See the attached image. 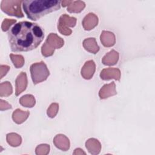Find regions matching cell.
<instances>
[{
	"label": "cell",
	"instance_id": "4fadbf2b",
	"mask_svg": "<svg viewBox=\"0 0 155 155\" xmlns=\"http://www.w3.org/2000/svg\"><path fill=\"white\" fill-rule=\"evenodd\" d=\"M101 41L104 47H111L115 44V36L112 32L103 31L101 35Z\"/></svg>",
	"mask_w": 155,
	"mask_h": 155
},
{
	"label": "cell",
	"instance_id": "8fae6325",
	"mask_svg": "<svg viewBox=\"0 0 155 155\" xmlns=\"http://www.w3.org/2000/svg\"><path fill=\"white\" fill-rule=\"evenodd\" d=\"M115 88V83L112 82L109 84L104 85L100 90L99 96L101 99H105L111 96L115 95L116 94Z\"/></svg>",
	"mask_w": 155,
	"mask_h": 155
},
{
	"label": "cell",
	"instance_id": "ba28073f",
	"mask_svg": "<svg viewBox=\"0 0 155 155\" xmlns=\"http://www.w3.org/2000/svg\"><path fill=\"white\" fill-rule=\"evenodd\" d=\"M16 96L19 95L23 91L26 89L27 85V75L25 72H21L16 79Z\"/></svg>",
	"mask_w": 155,
	"mask_h": 155
},
{
	"label": "cell",
	"instance_id": "d4e9b609",
	"mask_svg": "<svg viewBox=\"0 0 155 155\" xmlns=\"http://www.w3.org/2000/svg\"><path fill=\"white\" fill-rule=\"evenodd\" d=\"M9 69H10V67H8V65H1V79H2L3 76L7 74Z\"/></svg>",
	"mask_w": 155,
	"mask_h": 155
},
{
	"label": "cell",
	"instance_id": "30bf717a",
	"mask_svg": "<svg viewBox=\"0 0 155 155\" xmlns=\"http://www.w3.org/2000/svg\"><path fill=\"white\" fill-rule=\"evenodd\" d=\"M95 64L93 61H87L81 70V74L85 79H90L95 71Z\"/></svg>",
	"mask_w": 155,
	"mask_h": 155
},
{
	"label": "cell",
	"instance_id": "5bb4252c",
	"mask_svg": "<svg viewBox=\"0 0 155 155\" xmlns=\"http://www.w3.org/2000/svg\"><path fill=\"white\" fill-rule=\"evenodd\" d=\"M119 59V53L114 50H111L102 58V62L106 65H113L117 63Z\"/></svg>",
	"mask_w": 155,
	"mask_h": 155
},
{
	"label": "cell",
	"instance_id": "8992f818",
	"mask_svg": "<svg viewBox=\"0 0 155 155\" xmlns=\"http://www.w3.org/2000/svg\"><path fill=\"white\" fill-rule=\"evenodd\" d=\"M76 23V19L74 17H70L66 14L61 16L59 19L58 28L59 32L64 35L68 36L71 33V30L68 27H73Z\"/></svg>",
	"mask_w": 155,
	"mask_h": 155
},
{
	"label": "cell",
	"instance_id": "3957f363",
	"mask_svg": "<svg viewBox=\"0 0 155 155\" xmlns=\"http://www.w3.org/2000/svg\"><path fill=\"white\" fill-rule=\"evenodd\" d=\"M64 40L56 33H50L41 48V52L44 56H51L54 49L60 48L64 45Z\"/></svg>",
	"mask_w": 155,
	"mask_h": 155
},
{
	"label": "cell",
	"instance_id": "e0dca14e",
	"mask_svg": "<svg viewBox=\"0 0 155 155\" xmlns=\"http://www.w3.org/2000/svg\"><path fill=\"white\" fill-rule=\"evenodd\" d=\"M85 7V4L82 1H73L68 6L67 11L70 13H79Z\"/></svg>",
	"mask_w": 155,
	"mask_h": 155
},
{
	"label": "cell",
	"instance_id": "7c38bea8",
	"mask_svg": "<svg viewBox=\"0 0 155 155\" xmlns=\"http://www.w3.org/2000/svg\"><path fill=\"white\" fill-rule=\"evenodd\" d=\"M55 146L64 151H67L70 147V142L68 139L63 134H58L53 140Z\"/></svg>",
	"mask_w": 155,
	"mask_h": 155
},
{
	"label": "cell",
	"instance_id": "9a60e30c",
	"mask_svg": "<svg viewBox=\"0 0 155 155\" xmlns=\"http://www.w3.org/2000/svg\"><path fill=\"white\" fill-rule=\"evenodd\" d=\"M83 46L87 51L93 54H96L99 50V47L97 44L96 39L94 38L84 39L83 41Z\"/></svg>",
	"mask_w": 155,
	"mask_h": 155
},
{
	"label": "cell",
	"instance_id": "ffe728a7",
	"mask_svg": "<svg viewBox=\"0 0 155 155\" xmlns=\"http://www.w3.org/2000/svg\"><path fill=\"white\" fill-rule=\"evenodd\" d=\"M21 137L16 133H9L7 134V141L12 147H18L21 143Z\"/></svg>",
	"mask_w": 155,
	"mask_h": 155
},
{
	"label": "cell",
	"instance_id": "d6986e66",
	"mask_svg": "<svg viewBox=\"0 0 155 155\" xmlns=\"http://www.w3.org/2000/svg\"><path fill=\"white\" fill-rule=\"evenodd\" d=\"M19 103L25 107H33L35 104V99L33 96L26 94L21 97L19 99Z\"/></svg>",
	"mask_w": 155,
	"mask_h": 155
},
{
	"label": "cell",
	"instance_id": "4316f807",
	"mask_svg": "<svg viewBox=\"0 0 155 155\" xmlns=\"http://www.w3.org/2000/svg\"><path fill=\"white\" fill-rule=\"evenodd\" d=\"M73 1H61V4L62 7H66V6H68Z\"/></svg>",
	"mask_w": 155,
	"mask_h": 155
},
{
	"label": "cell",
	"instance_id": "cb8c5ba5",
	"mask_svg": "<svg viewBox=\"0 0 155 155\" xmlns=\"http://www.w3.org/2000/svg\"><path fill=\"white\" fill-rule=\"evenodd\" d=\"M16 20L15 19H4V20L3 21L2 23V26H1V28L2 30L3 31H6L10 29V27L16 23Z\"/></svg>",
	"mask_w": 155,
	"mask_h": 155
},
{
	"label": "cell",
	"instance_id": "484cf974",
	"mask_svg": "<svg viewBox=\"0 0 155 155\" xmlns=\"http://www.w3.org/2000/svg\"><path fill=\"white\" fill-rule=\"evenodd\" d=\"M10 108H12L11 105L8 104L6 101L1 99V110L2 111L4 110H7Z\"/></svg>",
	"mask_w": 155,
	"mask_h": 155
},
{
	"label": "cell",
	"instance_id": "ac0fdd59",
	"mask_svg": "<svg viewBox=\"0 0 155 155\" xmlns=\"http://www.w3.org/2000/svg\"><path fill=\"white\" fill-rule=\"evenodd\" d=\"M13 92V89L11 84L8 82H2L0 85V96L1 97H7L12 94Z\"/></svg>",
	"mask_w": 155,
	"mask_h": 155
},
{
	"label": "cell",
	"instance_id": "277c9868",
	"mask_svg": "<svg viewBox=\"0 0 155 155\" xmlns=\"http://www.w3.org/2000/svg\"><path fill=\"white\" fill-rule=\"evenodd\" d=\"M30 73L34 84L46 80L50 74V71L43 61L33 64L30 66Z\"/></svg>",
	"mask_w": 155,
	"mask_h": 155
},
{
	"label": "cell",
	"instance_id": "52a82bcc",
	"mask_svg": "<svg viewBox=\"0 0 155 155\" xmlns=\"http://www.w3.org/2000/svg\"><path fill=\"white\" fill-rule=\"evenodd\" d=\"M100 77L103 80L114 79L119 81L120 78V70L116 68H105L101 71Z\"/></svg>",
	"mask_w": 155,
	"mask_h": 155
},
{
	"label": "cell",
	"instance_id": "9c48e42d",
	"mask_svg": "<svg viewBox=\"0 0 155 155\" xmlns=\"http://www.w3.org/2000/svg\"><path fill=\"white\" fill-rule=\"evenodd\" d=\"M97 23L98 18L93 13L87 15L82 21V25L85 30H91L97 25Z\"/></svg>",
	"mask_w": 155,
	"mask_h": 155
},
{
	"label": "cell",
	"instance_id": "5b68a950",
	"mask_svg": "<svg viewBox=\"0 0 155 155\" xmlns=\"http://www.w3.org/2000/svg\"><path fill=\"white\" fill-rule=\"evenodd\" d=\"M21 3H22V1L2 0L1 2V8L8 15L22 18L24 15L21 8Z\"/></svg>",
	"mask_w": 155,
	"mask_h": 155
},
{
	"label": "cell",
	"instance_id": "7402d4cb",
	"mask_svg": "<svg viewBox=\"0 0 155 155\" xmlns=\"http://www.w3.org/2000/svg\"><path fill=\"white\" fill-rule=\"evenodd\" d=\"M10 59L15 65V67L17 68L22 67L24 64V59L21 55H17L10 54Z\"/></svg>",
	"mask_w": 155,
	"mask_h": 155
},
{
	"label": "cell",
	"instance_id": "6da1fadb",
	"mask_svg": "<svg viewBox=\"0 0 155 155\" xmlns=\"http://www.w3.org/2000/svg\"><path fill=\"white\" fill-rule=\"evenodd\" d=\"M44 33L36 23L21 21L15 24L8 32L10 48L13 52L29 51L36 48L43 41Z\"/></svg>",
	"mask_w": 155,
	"mask_h": 155
},
{
	"label": "cell",
	"instance_id": "44dd1931",
	"mask_svg": "<svg viewBox=\"0 0 155 155\" xmlns=\"http://www.w3.org/2000/svg\"><path fill=\"white\" fill-rule=\"evenodd\" d=\"M86 147L90 153H91L92 150H98L100 151L101 150V144L99 142L95 139H90L86 143Z\"/></svg>",
	"mask_w": 155,
	"mask_h": 155
},
{
	"label": "cell",
	"instance_id": "2e32d148",
	"mask_svg": "<svg viewBox=\"0 0 155 155\" xmlns=\"http://www.w3.org/2000/svg\"><path fill=\"white\" fill-rule=\"evenodd\" d=\"M29 114L28 111H24L20 109H16L12 114V119L15 122L20 124L27 119Z\"/></svg>",
	"mask_w": 155,
	"mask_h": 155
},
{
	"label": "cell",
	"instance_id": "603a6c76",
	"mask_svg": "<svg viewBox=\"0 0 155 155\" xmlns=\"http://www.w3.org/2000/svg\"><path fill=\"white\" fill-rule=\"evenodd\" d=\"M58 109H59V105L58 104L56 103L51 104L47 110V115L51 118L54 117L56 115L58 111Z\"/></svg>",
	"mask_w": 155,
	"mask_h": 155
},
{
	"label": "cell",
	"instance_id": "7a4b0ae2",
	"mask_svg": "<svg viewBox=\"0 0 155 155\" xmlns=\"http://www.w3.org/2000/svg\"><path fill=\"white\" fill-rule=\"evenodd\" d=\"M61 1L54 0H28L23 1L24 12L28 18L36 21L44 15L61 8Z\"/></svg>",
	"mask_w": 155,
	"mask_h": 155
}]
</instances>
